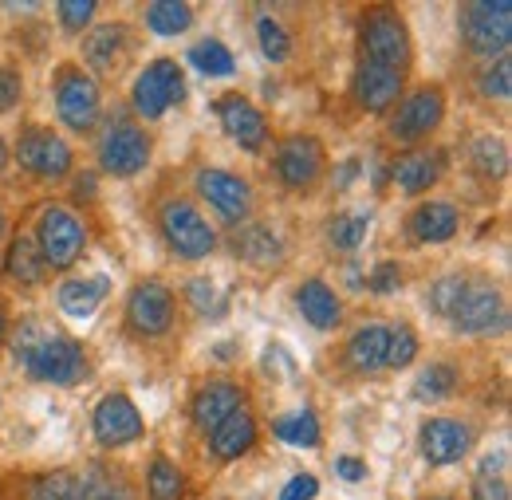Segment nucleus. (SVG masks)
I'll return each instance as SVG.
<instances>
[{
	"instance_id": "1",
	"label": "nucleus",
	"mask_w": 512,
	"mask_h": 500,
	"mask_svg": "<svg viewBox=\"0 0 512 500\" xmlns=\"http://www.w3.org/2000/svg\"><path fill=\"white\" fill-rule=\"evenodd\" d=\"M12 351L24 363L28 378H36V382L79 386L91 375V359H87L83 343L71 339V335H60V331H44L36 319L20 323V331L12 339Z\"/></svg>"
},
{
	"instance_id": "2",
	"label": "nucleus",
	"mask_w": 512,
	"mask_h": 500,
	"mask_svg": "<svg viewBox=\"0 0 512 500\" xmlns=\"http://www.w3.org/2000/svg\"><path fill=\"white\" fill-rule=\"evenodd\" d=\"M446 319L453 323L457 335L489 339V335H501L509 327V300H505L497 280L461 272V288H457V300H453Z\"/></svg>"
},
{
	"instance_id": "3",
	"label": "nucleus",
	"mask_w": 512,
	"mask_h": 500,
	"mask_svg": "<svg viewBox=\"0 0 512 500\" xmlns=\"http://www.w3.org/2000/svg\"><path fill=\"white\" fill-rule=\"evenodd\" d=\"M359 60L383 63L394 71H410L414 63V40H410V28L402 20V12L394 8H367L363 12V24H359Z\"/></svg>"
},
{
	"instance_id": "4",
	"label": "nucleus",
	"mask_w": 512,
	"mask_h": 500,
	"mask_svg": "<svg viewBox=\"0 0 512 500\" xmlns=\"http://www.w3.org/2000/svg\"><path fill=\"white\" fill-rule=\"evenodd\" d=\"M461 40L481 60L509 56L512 44V0H473L457 12Z\"/></svg>"
},
{
	"instance_id": "5",
	"label": "nucleus",
	"mask_w": 512,
	"mask_h": 500,
	"mask_svg": "<svg viewBox=\"0 0 512 500\" xmlns=\"http://www.w3.org/2000/svg\"><path fill=\"white\" fill-rule=\"evenodd\" d=\"M158 233H162L166 249L174 252L178 260H205L209 252L217 249L213 225L201 217V209L193 201H186V197H170L158 209Z\"/></svg>"
},
{
	"instance_id": "6",
	"label": "nucleus",
	"mask_w": 512,
	"mask_h": 500,
	"mask_svg": "<svg viewBox=\"0 0 512 500\" xmlns=\"http://www.w3.org/2000/svg\"><path fill=\"white\" fill-rule=\"evenodd\" d=\"M99 166L111 174V178H134L146 170L150 154H154V138L146 134V126L127 119V115H115L111 123L103 126L99 134Z\"/></svg>"
},
{
	"instance_id": "7",
	"label": "nucleus",
	"mask_w": 512,
	"mask_h": 500,
	"mask_svg": "<svg viewBox=\"0 0 512 500\" xmlns=\"http://www.w3.org/2000/svg\"><path fill=\"white\" fill-rule=\"evenodd\" d=\"M272 170L288 193H312L327 178V146L316 134H288L276 146Z\"/></svg>"
},
{
	"instance_id": "8",
	"label": "nucleus",
	"mask_w": 512,
	"mask_h": 500,
	"mask_svg": "<svg viewBox=\"0 0 512 500\" xmlns=\"http://www.w3.org/2000/svg\"><path fill=\"white\" fill-rule=\"evenodd\" d=\"M182 99H186V75L174 56H158L154 63H146V71L134 79V91H130V103L146 123L162 119Z\"/></svg>"
},
{
	"instance_id": "9",
	"label": "nucleus",
	"mask_w": 512,
	"mask_h": 500,
	"mask_svg": "<svg viewBox=\"0 0 512 500\" xmlns=\"http://www.w3.org/2000/svg\"><path fill=\"white\" fill-rule=\"evenodd\" d=\"M36 249L48 268H71L87 249V229L67 205H44L36 221Z\"/></svg>"
},
{
	"instance_id": "10",
	"label": "nucleus",
	"mask_w": 512,
	"mask_h": 500,
	"mask_svg": "<svg viewBox=\"0 0 512 500\" xmlns=\"http://www.w3.org/2000/svg\"><path fill=\"white\" fill-rule=\"evenodd\" d=\"M56 115L67 130L75 134H87L95 130L99 115H103V95H99V83L75 67V63H64L56 71Z\"/></svg>"
},
{
	"instance_id": "11",
	"label": "nucleus",
	"mask_w": 512,
	"mask_h": 500,
	"mask_svg": "<svg viewBox=\"0 0 512 500\" xmlns=\"http://www.w3.org/2000/svg\"><path fill=\"white\" fill-rule=\"evenodd\" d=\"M12 158L20 162L24 174H32L40 182H60V178L71 174V162H75L71 146L52 126H24L20 138H16Z\"/></svg>"
},
{
	"instance_id": "12",
	"label": "nucleus",
	"mask_w": 512,
	"mask_h": 500,
	"mask_svg": "<svg viewBox=\"0 0 512 500\" xmlns=\"http://www.w3.org/2000/svg\"><path fill=\"white\" fill-rule=\"evenodd\" d=\"M193 186L201 193V201H205L225 225H245V221H253L256 193L241 174L221 170V166H205V170H197Z\"/></svg>"
},
{
	"instance_id": "13",
	"label": "nucleus",
	"mask_w": 512,
	"mask_h": 500,
	"mask_svg": "<svg viewBox=\"0 0 512 500\" xmlns=\"http://www.w3.org/2000/svg\"><path fill=\"white\" fill-rule=\"evenodd\" d=\"M442 123H446V91L438 83H422L398 99V111L390 119V138L394 142H422Z\"/></svg>"
},
{
	"instance_id": "14",
	"label": "nucleus",
	"mask_w": 512,
	"mask_h": 500,
	"mask_svg": "<svg viewBox=\"0 0 512 500\" xmlns=\"http://www.w3.org/2000/svg\"><path fill=\"white\" fill-rule=\"evenodd\" d=\"M174 292L162 280H138L127 296V331L138 339H162L174 327Z\"/></svg>"
},
{
	"instance_id": "15",
	"label": "nucleus",
	"mask_w": 512,
	"mask_h": 500,
	"mask_svg": "<svg viewBox=\"0 0 512 500\" xmlns=\"http://www.w3.org/2000/svg\"><path fill=\"white\" fill-rule=\"evenodd\" d=\"M406 91V75L394 71V67H383V63L359 60L355 71H351V99L367 111V115H383L390 111Z\"/></svg>"
},
{
	"instance_id": "16",
	"label": "nucleus",
	"mask_w": 512,
	"mask_h": 500,
	"mask_svg": "<svg viewBox=\"0 0 512 500\" xmlns=\"http://www.w3.org/2000/svg\"><path fill=\"white\" fill-rule=\"evenodd\" d=\"M91 430L95 438L103 441L107 449H123V445H134V441L146 434V422L138 414V406L130 402L127 394H103L99 406H95V418H91Z\"/></svg>"
},
{
	"instance_id": "17",
	"label": "nucleus",
	"mask_w": 512,
	"mask_h": 500,
	"mask_svg": "<svg viewBox=\"0 0 512 500\" xmlns=\"http://www.w3.org/2000/svg\"><path fill=\"white\" fill-rule=\"evenodd\" d=\"M213 111H217V119H221V126H225V134H229L241 150L260 154V150L268 146V123H264L260 107H256L253 99H245L241 91L221 95V99L213 103Z\"/></svg>"
},
{
	"instance_id": "18",
	"label": "nucleus",
	"mask_w": 512,
	"mask_h": 500,
	"mask_svg": "<svg viewBox=\"0 0 512 500\" xmlns=\"http://www.w3.org/2000/svg\"><path fill=\"white\" fill-rule=\"evenodd\" d=\"M446 170H449L446 150H438V146H418V150L394 158V166H390V182L402 189L406 197H418V193H426V189L438 186V182L446 178Z\"/></svg>"
},
{
	"instance_id": "19",
	"label": "nucleus",
	"mask_w": 512,
	"mask_h": 500,
	"mask_svg": "<svg viewBox=\"0 0 512 500\" xmlns=\"http://www.w3.org/2000/svg\"><path fill=\"white\" fill-rule=\"evenodd\" d=\"M418 445H422V457L434 469L457 465L473 449V426H465L457 418H426L422 430H418Z\"/></svg>"
},
{
	"instance_id": "20",
	"label": "nucleus",
	"mask_w": 512,
	"mask_h": 500,
	"mask_svg": "<svg viewBox=\"0 0 512 500\" xmlns=\"http://www.w3.org/2000/svg\"><path fill=\"white\" fill-rule=\"evenodd\" d=\"M245 406V390L237 386V382H229V378H213V382H205L197 394H193L190 402V418L197 430H217L233 410H241Z\"/></svg>"
},
{
	"instance_id": "21",
	"label": "nucleus",
	"mask_w": 512,
	"mask_h": 500,
	"mask_svg": "<svg viewBox=\"0 0 512 500\" xmlns=\"http://www.w3.org/2000/svg\"><path fill=\"white\" fill-rule=\"evenodd\" d=\"M130 56V40H127V24H95L87 36H83V60L95 75H119L123 63Z\"/></svg>"
},
{
	"instance_id": "22",
	"label": "nucleus",
	"mask_w": 512,
	"mask_h": 500,
	"mask_svg": "<svg viewBox=\"0 0 512 500\" xmlns=\"http://www.w3.org/2000/svg\"><path fill=\"white\" fill-rule=\"evenodd\" d=\"M233 249H237V256H241L249 268H260V272H276V268H284V260H288V249H284L280 233L268 229V225H260V221H245V225L233 233Z\"/></svg>"
},
{
	"instance_id": "23",
	"label": "nucleus",
	"mask_w": 512,
	"mask_h": 500,
	"mask_svg": "<svg viewBox=\"0 0 512 500\" xmlns=\"http://www.w3.org/2000/svg\"><path fill=\"white\" fill-rule=\"evenodd\" d=\"M457 225H461V213L457 205L449 201H422L410 217H406V229L418 245H442V241H453L457 237Z\"/></svg>"
},
{
	"instance_id": "24",
	"label": "nucleus",
	"mask_w": 512,
	"mask_h": 500,
	"mask_svg": "<svg viewBox=\"0 0 512 500\" xmlns=\"http://www.w3.org/2000/svg\"><path fill=\"white\" fill-rule=\"evenodd\" d=\"M296 308H300V315L316 331H335L343 323V300L335 296V288L327 280H320V276H312V280H304L296 288Z\"/></svg>"
},
{
	"instance_id": "25",
	"label": "nucleus",
	"mask_w": 512,
	"mask_h": 500,
	"mask_svg": "<svg viewBox=\"0 0 512 500\" xmlns=\"http://www.w3.org/2000/svg\"><path fill=\"white\" fill-rule=\"evenodd\" d=\"M256 418L253 410H233L217 430H209V453L217 457V461H237V457H245L249 449L256 445Z\"/></svg>"
},
{
	"instance_id": "26",
	"label": "nucleus",
	"mask_w": 512,
	"mask_h": 500,
	"mask_svg": "<svg viewBox=\"0 0 512 500\" xmlns=\"http://www.w3.org/2000/svg\"><path fill=\"white\" fill-rule=\"evenodd\" d=\"M386 339H390V323H367L351 335L347 343V367L355 375H379L386 367Z\"/></svg>"
},
{
	"instance_id": "27",
	"label": "nucleus",
	"mask_w": 512,
	"mask_h": 500,
	"mask_svg": "<svg viewBox=\"0 0 512 500\" xmlns=\"http://www.w3.org/2000/svg\"><path fill=\"white\" fill-rule=\"evenodd\" d=\"M4 276H8L12 284H20V288H40V284H44L48 264H44V256H40V249H36L32 237L16 233V237L8 241V252H4Z\"/></svg>"
},
{
	"instance_id": "28",
	"label": "nucleus",
	"mask_w": 512,
	"mask_h": 500,
	"mask_svg": "<svg viewBox=\"0 0 512 500\" xmlns=\"http://www.w3.org/2000/svg\"><path fill=\"white\" fill-rule=\"evenodd\" d=\"M107 296H111L107 276H75L60 284V312H67L71 319H91Z\"/></svg>"
},
{
	"instance_id": "29",
	"label": "nucleus",
	"mask_w": 512,
	"mask_h": 500,
	"mask_svg": "<svg viewBox=\"0 0 512 500\" xmlns=\"http://www.w3.org/2000/svg\"><path fill=\"white\" fill-rule=\"evenodd\" d=\"M75 500H134L130 481L111 465H87L75 473Z\"/></svg>"
},
{
	"instance_id": "30",
	"label": "nucleus",
	"mask_w": 512,
	"mask_h": 500,
	"mask_svg": "<svg viewBox=\"0 0 512 500\" xmlns=\"http://www.w3.org/2000/svg\"><path fill=\"white\" fill-rule=\"evenodd\" d=\"M146 497L150 500H182L186 497V473L174 457L154 453L146 469Z\"/></svg>"
},
{
	"instance_id": "31",
	"label": "nucleus",
	"mask_w": 512,
	"mask_h": 500,
	"mask_svg": "<svg viewBox=\"0 0 512 500\" xmlns=\"http://www.w3.org/2000/svg\"><path fill=\"white\" fill-rule=\"evenodd\" d=\"M469 500H509V457L505 453L481 457L473 485H469Z\"/></svg>"
},
{
	"instance_id": "32",
	"label": "nucleus",
	"mask_w": 512,
	"mask_h": 500,
	"mask_svg": "<svg viewBox=\"0 0 512 500\" xmlns=\"http://www.w3.org/2000/svg\"><path fill=\"white\" fill-rule=\"evenodd\" d=\"M469 166H473V174L481 182H501L509 174V146H505V138H493V134L477 138L469 146Z\"/></svg>"
},
{
	"instance_id": "33",
	"label": "nucleus",
	"mask_w": 512,
	"mask_h": 500,
	"mask_svg": "<svg viewBox=\"0 0 512 500\" xmlns=\"http://www.w3.org/2000/svg\"><path fill=\"white\" fill-rule=\"evenodd\" d=\"M146 24L154 36H182L193 24V4L186 0H158L146 4Z\"/></svg>"
},
{
	"instance_id": "34",
	"label": "nucleus",
	"mask_w": 512,
	"mask_h": 500,
	"mask_svg": "<svg viewBox=\"0 0 512 500\" xmlns=\"http://www.w3.org/2000/svg\"><path fill=\"white\" fill-rule=\"evenodd\" d=\"M272 434L288 445H304V449H316L323 438V426L316 418V410H296V414H284L272 422Z\"/></svg>"
},
{
	"instance_id": "35",
	"label": "nucleus",
	"mask_w": 512,
	"mask_h": 500,
	"mask_svg": "<svg viewBox=\"0 0 512 500\" xmlns=\"http://www.w3.org/2000/svg\"><path fill=\"white\" fill-rule=\"evenodd\" d=\"M367 233H371V213H363V209L339 213V217H331V225H327V241H331V249H339V252H355L367 241Z\"/></svg>"
},
{
	"instance_id": "36",
	"label": "nucleus",
	"mask_w": 512,
	"mask_h": 500,
	"mask_svg": "<svg viewBox=\"0 0 512 500\" xmlns=\"http://www.w3.org/2000/svg\"><path fill=\"white\" fill-rule=\"evenodd\" d=\"M457 382H461V375H457L453 363H430L414 382V398L418 402H442L457 390Z\"/></svg>"
},
{
	"instance_id": "37",
	"label": "nucleus",
	"mask_w": 512,
	"mask_h": 500,
	"mask_svg": "<svg viewBox=\"0 0 512 500\" xmlns=\"http://www.w3.org/2000/svg\"><path fill=\"white\" fill-rule=\"evenodd\" d=\"M186 60H190L201 75H213V79H225V75H233V71H237L233 52H229L221 40H201V44H193Z\"/></svg>"
},
{
	"instance_id": "38",
	"label": "nucleus",
	"mask_w": 512,
	"mask_h": 500,
	"mask_svg": "<svg viewBox=\"0 0 512 500\" xmlns=\"http://www.w3.org/2000/svg\"><path fill=\"white\" fill-rule=\"evenodd\" d=\"M24 500H75V473L71 469H52V473L28 477Z\"/></svg>"
},
{
	"instance_id": "39",
	"label": "nucleus",
	"mask_w": 512,
	"mask_h": 500,
	"mask_svg": "<svg viewBox=\"0 0 512 500\" xmlns=\"http://www.w3.org/2000/svg\"><path fill=\"white\" fill-rule=\"evenodd\" d=\"M256 44H260L264 60H272V63H284L292 56V36H288V28H284L280 20H272V16H256Z\"/></svg>"
},
{
	"instance_id": "40",
	"label": "nucleus",
	"mask_w": 512,
	"mask_h": 500,
	"mask_svg": "<svg viewBox=\"0 0 512 500\" xmlns=\"http://www.w3.org/2000/svg\"><path fill=\"white\" fill-rule=\"evenodd\" d=\"M418 359V331L410 323H394L390 327V339H386V367L390 371H402Z\"/></svg>"
},
{
	"instance_id": "41",
	"label": "nucleus",
	"mask_w": 512,
	"mask_h": 500,
	"mask_svg": "<svg viewBox=\"0 0 512 500\" xmlns=\"http://www.w3.org/2000/svg\"><path fill=\"white\" fill-rule=\"evenodd\" d=\"M477 87H481L485 99H501V103H505L512 95V56H501V60L489 63Z\"/></svg>"
},
{
	"instance_id": "42",
	"label": "nucleus",
	"mask_w": 512,
	"mask_h": 500,
	"mask_svg": "<svg viewBox=\"0 0 512 500\" xmlns=\"http://www.w3.org/2000/svg\"><path fill=\"white\" fill-rule=\"evenodd\" d=\"M95 12H99V4L95 0H64V4H56V16H60V28L64 32H83L91 20H95Z\"/></svg>"
},
{
	"instance_id": "43",
	"label": "nucleus",
	"mask_w": 512,
	"mask_h": 500,
	"mask_svg": "<svg viewBox=\"0 0 512 500\" xmlns=\"http://www.w3.org/2000/svg\"><path fill=\"white\" fill-rule=\"evenodd\" d=\"M367 288H371L375 296L398 292V288H402V264H398V260H379V264L371 268V276H367Z\"/></svg>"
},
{
	"instance_id": "44",
	"label": "nucleus",
	"mask_w": 512,
	"mask_h": 500,
	"mask_svg": "<svg viewBox=\"0 0 512 500\" xmlns=\"http://www.w3.org/2000/svg\"><path fill=\"white\" fill-rule=\"evenodd\" d=\"M20 99H24V75H20L16 67L0 63V115L16 111V107H20Z\"/></svg>"
},
{
	"instance_id": "45",
	"label": "nucleus",
	"mask_w": 512,
	"mask_h": 500,
	"mask_svg": "<svg viewBox=\"0 0 512 500\" xmlns=\"http://www.w3.org/2000/svg\"><path fill=\"white\" fill-rule=\"evenodd\" d=\"M190 300H193V308H197L201 315H217V308H221V296H217V288H213L209 280H193Z\"/></svg>"
},
{
	"instance_id": "46",
	"label": "nucleus",
	"mask_w": 512,
	"mask_h": 500,
	"mask_svg": "<svg viewBox=\"0 0 512 500\" xmlns=\"http://www.w3.org/2000/svg\"><path fill=\"white\" fill-rule=\"evenodd\" d=\"M320 493V481L312 477V473H296L284 489H280V500H316Z\"/></svg>"
},
{
	"instance_id": "47",
	"label": "nucleus",
	"mask_w": 512,
	"mask_h": 500,
	"mask_svg": "<svg viewBox=\"0 0 512 500\" xmlns=\"http://www.w3.org/2000/svg\"><path fill=\"white\" fill-rule=\"evenodd\" d=\"M335 473H339L343 481H363V477H367V461H359V457H339V461H335Z\"/></svg>"
},
{
	"instance_id": "48",
	"label": "nucleus",
	"mask_w": 512,
	"mask_h": 500,
	"mask_svg": "<svg viewBox=\"0 0 512 500\" xmlns=\"http://www.w3.org/2000/svg\"><path fill=\"white\" fill-rule=\"evenodd\" d=\"M355 174H359V162L351 158V162H343V166L335 170V186H339V189H347V186H351V178H355Z\"/></svg>"
},
{
	"instance_id": "49",
	"label": "nucleus",
	"mask_w": 512,
	"mask_h": 500,
	"mask_svg": "<svg viewBox=\"0 0 512 500\" xmlns=\"http://www.w3.org/2000/svg\"><path fill=\"white\" fill-rule=\"evenodd\" d=\"M8 339V304L0 300V343Z\"/></svg>"
},
{
	"instance_id": "50",
	"label": "nucleus",
	"mask_w": 512,
	"mask_h": 500,
	"mask_svg": "<svg viewBox=\"0 0 512 500\" xmlns=\"http://www.w3.org/2000/svg\"><path fill=\"white\" fill-rule=\"evenodd\" d=\"M8 166V142H4V134H0V170Z\"/></svg>"
},
{
	"instance_id": "51",
	"label": "nucleus",
	"mask_w": 512,
	"mask_h": 500,
	"mask_svg": "<svg viewBox=\"0 0 512 500\" xmlns=\"http://www.w3.org/2000/svg\"><path fill=\"white\" fill-rule=\"evenodd\" d=\"M4 225H8V217H4V209H0V237H4Z\"/></svg>"
},
{
	"instance_id": "52",
	"label": "nucleus",
	"mask_w": 512,
	"mask_h": 500,
	"mask_svg": "<svg viewBox=\"0 0 512 500\" xmlns=\"http://www.w3.org/2000/svg\"><path fill=\"white\" fill-rule=\"evenodd\" d=\"M426 500H453V497H446V493H442V497H426Z\"/></svg>"
}]
</instances>
